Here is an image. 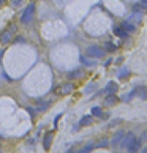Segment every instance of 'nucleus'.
<instances>
[{
  "label": "nucleus",
  "mask_w": 147,
  "mask_h": 153,
  "mask_svg": "<svg viewBox=\"0 0 147 153\" xmlns=\"http://www.w3.org/2000/svg\"><path fill=\"white\" fill-rule=\"evenodd\" d=\"M117 84H116V82H109V84L108 85H106V88H105V90H103V93H108V95H109V93H116V92H117Z\"/></svg>",
  "instance_id": "9b49d317"
},
{
  "label": "nucleus",
  "mask_w": 147,
  "mask_h": 153,
  "mask_svg": "<svg viewBox=\"0 0 147 153\" xmlns=\"http://www.w3.org/2000/svg\"><path fill=\"white\" fill-rule=\"evenodd\" d=\"M135 95L138 96L139 99H147V87L146 85H139V87H136V90H135Z\"/></svg>",
  "instance_id": "423d86ee"
},
{
  "label": "nucleus",
  "mask_w": 147,
  "mask_h": 153,
  "mask_svg": "<svg viewBox=\"0 0 147 153\" xmlns=\"http://www.w3.org/2000/svg\"><path fill=\"white\" fill-rule=\"evenodd\" d=\"M128 74H130V69H128V68H123V69H120L119 78H120V79H125V78H128Z\"/></svg>",
  "instance_id": "aec40b11"
},
{
  "label": "nucleus",
  "mask_w": 147,
  "mask_h": 153,
  "mask_svg": "<svg viewBox=\"0 0 147 153\" xmlns=\"http://www.w3.org/2000/svg\"><path fill=\"white\" fill-rule=\"evenodd\" d=\"M139 148H141V139L139 137H135L128 145H126V152L128 153H138Z\"/></svg>",
  "instance_id": "20e7f679"
},
{
  "label": "nucleus",
  "mask_w": 147,
  "mask_h": 153,
  "mask_svg": "<svg viewBox=\"0 0 147 153\" xmlns=\"http://www.w3.org/2000/svg\"><path fill=\"white\" fill-rule=\"evenodd\" d=\"M141 3H142V5L146 6V8H147V0H141Z\"/></svg>",
  "instance_id": "cd10ccee"
},
{
  "label": "nucleus",
  "mask_w": 147,
  "mask_h": 153,
  "mask_svg": "<svg viewBox=\"0 0 147 153\" xmlns=\"http://www.w3.org/2000/svg\"><path fill=\"white\" fill-rule=\"evenodd\" d=\"M120 122H122V118H116V120H112L111 123H109V128H112V126H116V125H117V123H120Z\"/></svg>",
  "instance_id": "b1692460"
},
{
  "label": "nucleus",
  "mask_w": 147,
  "mask_h": 153,
  "mask_svg": "<svg viewBox=\"0 0 147 153\" xmlns=\"http://www.w3.org/2000/svg\"><path fill=\"white\" fill-rule=\"evenodd\" d=\"M93 147H95L93 144H89V145H85V147H82V148H81V152H79V153H90V152L93 150Z\"/></svg>",
  "instance_id": "412c9836"
},
{
  "label": "nucleus",
  "mask_w": 147,
  "mask_h": 153,
  "mask_svg": "<svg viewBox=\"0 0 147 153\" xmlns=\"http://www.w3.org/2000/svg\"><path fill=\"white\" fill-rule=\"evenodd\" d=\"M117 101H119L117 96H116L114 93H109V95L106 96V99H105V104H106V106H114Z\"/></svg>",
  "instance_id": "1a4fd4ad"
},
{
  "label": "nucleus",
  "mask_w": 147,
  "mask_h": 153,
  "mask_svg": "<svg viewBox=\"0 0 147 153\" xmlns=\"http://www.w3.org/2000/svg\"><path fill=\"white\" fill-rule=\"evenodd\" d=\"M49 104H51L49 101H46V103H40V104L36 106V112H44L46 109L49 107Z\"/></svg>",
  "instance_id": "4468645a"
},
{
  "label": "nucleus",
  "mask_w": 147,
  "mask_h": 153,
  "mask_svg": "<svg viewBox=\"0 0 147 153\" xmlns=\"http://www.w3.org/2000/svg\"><path fill=\"white\" fill-rule=\"evenodd\" d=\"M123 136H125V131H119L117 134L114 136V139L111 141V144H112V147H117V145L120 144V141L123 139Z\"/></svg>",
  "instance_id": "9d476101"
},
{
  "label": "nucleus",
  "mask_w": 147,
  "mask_h": 153,
  "mask_svg": "<svg viewBox=\"0 0 147 153\" xmlns=\"http://www.w3.org/2000/svg\"><path fill=\"white\" fill-rule=\"evenodd\" d=\"M133 96H136L135 95V90H133V92H130V93H126V95L125 96H123V98H122V101H131V98H133Z\"/></svg>",
  "instance_id": "4be33fe9"
},
{
  "label": "nucleus",
  "mask_w": 147,
  "mask_h": 153,
  "mask_svg": "<svg viewBox=\"0 0 147 153\" xmlns=\"http://www.w3.org/2000/svg\"><path fill=\"white\" fill-rule=\"evenodd\" d=\"M2 3H3V0H0V5H2Z\"/></svg>",
  "instance_id": "7c9ffc66"
},
{
  "label": "nucleus",
  "mask_w": 147,
  "mask_h": 153,
  "mask_svg": "<svg viewBox=\"0 0 147 153\" xmlns=\"http://www.w3.org/2000/svg\"><path fill=\"white\" fill-rule=\"evenodd\" d=\"M33 16H35V3H30L21 16V24H24V25L30 24L33 21Z\"/></svg>",
  "instance_id": "f257e3e1"
},
{
  "label": "nucleus",
  "mask_w": 147,
  "mask_h": 153,
  "mask_svg": "<svg viewBox=\"0 0 147 153\" xmlns=\"http://www.w3.org/2000/svg\"><path fill=\"white\" fill-rule=\"evenodd\" d=\"M126 137H123V144H122V147H126V145L130 144V142L133 141V139H135V136L131 134V133H128V134H125Z\"/></svg>",
  "instance_id": "dca6fc26"
},
{
  "label": "nucleus",
  "mask_w": 147,
  "mask_h": 153,
  "mask_svg": "<svg viewBox=\"0 0 147 153\" xmlns=\"http://www.w3.org/2000/svg\"><path fill=\"white\" fill-rule=\"evenodd\" d=\"M51 142H52V133H46L44 139H43V147H44V150H49V148H51Z\"/></svg>",
  "instance_id": "6e6552de"
},
{
  "label": "nucleus",
  "mask_w": 147,
  "mask_h": 153,
  "mask_svg": "<svg viewBox=\"0 0 147 153\" xmlns=\"http://www.w3.org/2000/svg\"><path fill=\"white\" fill-rule=\"evenodd\" d=\"M21 3H22V0H11V6H14V8H16V6H19Z\"/></svg>",
  "instance_id": "393cba45"
},
{
  "label": "nucleus",
  "mask_w": 147,
  "mask_h": 153,
  "mask_svg": "<svg viewBox=\"0 0 147 153\" xmlns=\"http://www.w3.org/2000/svg\"><path fill=\"white\" fill-rule=\"evenodd\" d=\"M141 153H147V145H146V147H144V150H142Z\"/></svg>",
  "instance_id": "c85d7f7f"
},
{
  "label": "nucleus",
  "mask_w": 147,
  "mask_h": 153,
  "mask_svg": "<svg viewBox=\"0 0 147 153\" xmlns=\"http://www.w3.org/2000/svg\"><path fill=\"white\" fill-rule=\"evenodd\" d=\"M112 32H114V35L119 36V38H126V36H128V32H126L122 25H114V27H112Z\"/></svg>",
  "instance_id": "0eeeda50"
},
{
  "label": "nucleus",
  "mask_w": 147,
  "mask_h": 153,
  "mask_svg": "<svg viewBox=\"0 0 147 153\" xmlns=\"http://www.w3.org/2000/svg\"><path fill=\"white\" fill-rule=\"evenodd\" d=\"M93 90H95V84H90V85H87V88H85V93H92Z\"/></svg>",
  "instance_id": "5701e85b"
},
{
  "label": "nucleus",
  "mask_w": 147,
  "mask_h": 153,
  "mask_svg": "<svg viewBox=\"0 0 147 153\" xmlns=\"http://www.w3.org/2000/svg\"><path fill=\"white\" fill-rule=\"evenodd\" d=\"M81 62L84 63L85 66H95V65H96L95 62L90 60V57H87V55H82V57H81Z\"/></svg>",
  "instance_id": "ddd939ff"
},
{
  "label": "nucleus",
  "mask_w": 147,
  "mask_h": 153,
  "mask_svg": "<svg viewBox=\"0 0 147 153\" xmlns=\"http://www.w3.org/2000/svg\"><path fill=\"white\" fill-rule=\"evenodd\" d=\"M85 54H87V57H90V58H101V57H105V51H103L100 46H89L87 51H85Z\"/></svg>",
  "instance_id": "f03ea898"
},
{
  "label": "nucleus",
  "mask_w": 147,
  "mask_h": 153,
  "mask_svg": "<svg viewBox=\"0 0 147 153\" xmlns=\"http://www.w3.org/2000/svg\"><path fill=\"white\" fill-rule=\"evenodd\" d=\"M79 128H81V125H79V123H78V125H75V126H73V131H78Z\"/></svg>",
  "instance_id": "bb28decb"
},
{
  "label": "nucleus",
  "mask_w": 147,
  "mask_h": 153,
  "mask_svg": "<svg viewBox=\"0 0 147 153\" xmlns=\"http://www.w3.org/2000/svg\"><path fill=\"white\" fill-rule=\"evenodd\" d=\"M105 49L108 52H114L116 49H117V46L114 44V43H111V41H108V43H105Z\"/></svg>",
  "instance_id": "f3484780"
},
{
  "label": "nucleus",
  "mask_w": 147,
  "mask_h": 153,
  "mask_svg": "<svg viewBox=\"0 0 147 153\" xmlns=\"http://www.w3.org/2000/svg\"><path fill=\"white\" fill-rule=\"evenodd\" d=\"M14 32H16L14 25L10 27V29H6V30H3L2 33H0V43H2V44H8V43L13 39V33Z\"/></svg>",
  "instance_id": "7ed1b4c3"
},
{
  "label": "nucleus",
  "mask_w": 147,
  "mask_h": 153,
  "mask_svg": "<svg viewBox=\"0 0 147 153\" xmlns=\"http://www.w3.org/2000/svg\"><path fill=\"white\" fill-rule=\"evenodd\" d=\"M90 123H92V117H90V115H85V117H82V118H81L79 125H81V126H89Z\"/></svg>",
  "instance_id": "2eb2a0df"
},
{
  "label": "nucleus",
  "mask_w": 147,
  "mask_h": 153,
  "mask_svg": "<svg viewBox=\"0 0 147 153\" xmlns=\"http://www.w3.org/2000/svg\"><path fill=\"white\" fill-rule=\"evenodd\" d=\"M122 27L125 29V30L128 32V33H133V32L136 30V27H135V25H133L131 22H126V21H125V22H122Z\"/></svg>",
  "instance_id": "f8f14e48"
},
{
  "label": "nucleus",
  "mask_w": 147,
  "mask_h": 153,
  "mask_svg": "<svg viewBox=\"0 0 147 153\" xmlns=\"http://www.w3.org/2000/svg\"><path fill=\"white\" fill-rule=\"evenodd\" d=\"M108 144H109L108 141H101V142H100V144H98V147H106V145H108Z\"/></svg>",
  "instance_id": "a878e982"
},
{
  "label": "nucleus",
  "mask_w": 147,
  "mask_h": 153,
  "mask_svg": "<svg viewBox=\"0 0 147 153\" xmlns=\"http://www.w3.org/2000/svg\"><path fill=\"white\" fill-rule=\"evenodd\" d=\"M0 153H2V152H0Z\"/></svg>",
  "instance_id": "2f4dec72"
},
{
  "label": "nucleus",
  "mask_w": 147,
  "mask_h": 153,
  "mask_svg": "<svg viewBox=\"0 0 147 153\" xmlns=\"http://www.w3.org/2000/svg\"><path fill=\"white\" fill-rule=\"evenodd\" d=\"M66 153H75V150H68V152H66Z\"/></svg>",
  "instance_id": "c756f323"
},
{
  "label": "nucleus",
  "mask_w": 147,
  "mask_h": 153,
  "mask_svg": "<svg viewBox=\"0 0 147 153\" xmlns=\"http://www.w3.org/2000/svg\"><path fill=\"white\" fill-rule=\"evenodd\" d=\"M81 76V69H73V71H70L68 78L70 79H75V78H79Z\"/></svg>",
  "instance_id": "a211bd4d"
},
{
  "label": "nucleus",
  "mask_w": 147,
  "mask_h": 153,
  "mask_svg": "<svg viewBox=\"0 0 147 153\" xmlns=\"http://www.w3.org/2000/svg\"><path fill=\"white\" fill-rule=\"evenodd\" d=\"M73 90H75V85L71 84V82H66V84H63V85H60V88H59V95H70V93H73Z\"/></svg>",
  "instance_id": "39448f33"
},
{
  "label": "nucleus",
  "mask_w": 147,
  "mask_h": 153,
  "mask_svg": "<svg viewBox=\"0 0 147 153\" xmlns=\"http://www.w3.org/2000/svg\"><path fill=\"white\" fill-rule=\"evenodd\" d=\"M101 112H103V111H101V107H98V106H95V107L92 109V114H93V117H101V115H103Z\"/></svg>",
  "instance_id": "6ab92c4d"
}]
</instances>
